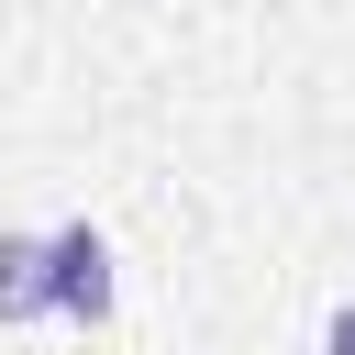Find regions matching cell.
Segmentation results:
<instances>
[{
    "mask_svg": "<svg viewBox=\"0 0 355 355\" xmlns=\"http://www.w3.org/2000/svg\"><path fill=\"white\" fill-rule=\"evenodd\" d=\"M44 266H55V322H111V233L100 222H55L44 233Z\"/></svg>",
    "mask_w": 355,
    "mask_h": 355,
    "instance_id": "cell-1",
    "label": "cell"
},
{
    "mask_svg": "<svg viewBox=\"0 0 355 355\" xmlns=\"http://www.w3.org/2000/svg\"><path fill=\"white\" fill-rule=\"evenodd\" d=\"M44 311H55L44 233H0V322H44Z\"/></svg>",
    "mask_w": 355,
    "mask_h": 355,
    "instance_id": "cell-2",
    "label": "cell"
},
{
    "mask_svg": "<svg viewBox=\"0 0 355 355\" xmlns=\"http://www.w3.org/2000/svg\"><path fill=\"white\" fill-rule=\"evenodd\" d=\"M322 355H355V300H333V311H322Z\"/></svg>",
    "mask_w": 355,
    "mask_h": 355,
    "instance_id": "cell-3",
    "label": "cell"
}]
</instances>
